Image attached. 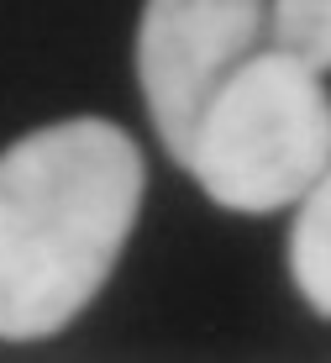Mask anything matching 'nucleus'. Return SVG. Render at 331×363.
Returning <instances> with one entry per match:
<instances>
[{"instance_id": "nucleus-1", "label": "nucleus", "mask_w": 331, "mask_h": 363, "mask_svg": "<svg viewBox=\"0 0 331 363\" xmlns=\"http://www.w3.org/2000/svg\"><path fill=\"white\" fill-rule=\"evenodd\" d=\"M142 147L74 116L0 153V337L63 332L111 279L142 211Z\"/></svg>"}, {"instance_id": "nucleus-2", "label": "nucleus", "mask_w": 331, "mask_h": 363, "mask_svg": "<svg viewBox=\"0 0 331 363\" xmlns=\"http://www.w3.org/2000/svg\"><path fill=\"white\" fill-rule=\"evenodd\" d=\"M189 174L215 206L269 216L310 195L331 169V95L321 69L284 53H252L200 121Z\"/></svg>"}, {"instance_id": "nucleus-5", "label": "nucleus", "mask_w": 331, "mask_h": 363, "mask_svg": "<svg viewBox=\"0 0 331 363\" xmlns=\"http://www.w3.org/2000/svg\"><path fill=\"white\" fill-rule=\"evenodd\" d=\"M269 32L274 48L331 69V0H269Z\"/></svg>"}, {"instance_id": "nucleus-3", "label": "nucleus", "mask_w": 331, "mask_h": 363, "mask_svg": "<svg viewBox=\"0 0 331 363\" xmlns=\"http://www.w3.org/2000/svg\"><path fill=\"white\" fill-rule=\"evenodd\" d=\"M269 0H147L137 21V84L174 164H189L221 84L258 53Z\"/></svg>"}, {"instance_id": "nucleus-4", "label": "nucleus", "mask_w": 331, "mask_h": 363, "mask_svg": "<svg viewBox=\"0 0 331 363\" xmlns=\"http://www.w3.org/2000/svg\"><path fill=\"white\" fill-rule=\"evenodd\" d=\"M289 274H295V290L305 295V306L331 316V169L310 184L300 221L289 232Z\"/></svg>"}]
</instances>
